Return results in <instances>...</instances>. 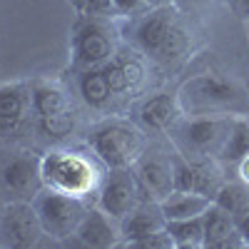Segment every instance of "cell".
Masks as SVG:
<instances>
[{"label": "cell", "mask_w": 249, "mask_h": 249, "mask_svg": "<svg viewBox=\"0 0 249 249\" xmlns=\"http://www.w3.org/2000/svg\"><path fill=\"white\" fill-rule=\"evenodd\" d=\"M40 170H43L45 187L82 199L97 195V187L105 175L102 162L92 152H80L70 147L48 150L40 157Z\"/></svg>", "instance_id": "obj_1"}, {"label": "cell", "mask_w": 249, "mask_h": 249, "mask_svg": "<svg viewBox=\"0 0 249 249\" xmlns=\"http://www.w3.org/2000/svg\"><path fill=\"white\" fill-rule=\"evenodd\" d=\"M177 102L184 117L197 115H244L247 92L217 72H202L187 77L179 90Z\"/></svg>", "instance_id": "obj_2"}, {"label": "cell", "mask_w": 249, "mask_h": 249, "mask_svg": "<svg viewBox=\"0 0 249 249\" xmlns=\"http://www.w3.org/2000/svg\"><path fill=\"white\" fill-rule=\"evenodd\" d=\"M85 142H88L90 152L102 162L105 170L132 167L140 160V155L147 150L144 132L130 120H120V117L102 120V122L92 124Z\"/></svg>", "instance_id": "obj_3"}, {"label": "cell", "mask_w": 249, "mask_h": 249, "mask_svg": "<svg viewBox=\"0 0 249 249\" xmlns=\"http://www.w3.org/2000/svg\"><path fill=\"white\" fill-rule=\"evenodd\" d=\"M234 115H197V117H179L172 130L170 140L175 150L192 160V162H219V152L224 147V140L230 135Z\"/></svg>", "instance_id": "obj_4"}, {"label": "cell", "mask_w": 249, "mask_h": 249, "mask_svg": "<svg viewBox=\"0 0 249 249\" xmlns=\"http://www.w3.org/2000/svg\"><path fill=\"white\" fill-rule=\"evenodd\" d=\"M30 202H33L35 212L40 217L45 237H50L55 242L72 239L82 217L90 210V199L72 197V195H65V192L50 190V187H43Z\"/></svg>", "instance_id": "obj_5"}, {"label": "cell", "mask_w": 249, "mask_h": 249, "mask_svg": "<svg viewBox=\"0 0 249 249\" xmlns=\"http://www.w3.org/2000/svg\"><path fill=\"white\" fill-rule=\"evenodd\" d=\"M142 202H147V197H144L142 184L132 167L105 170L102 182L97 187V195H95V204L102 212L120 222L132 210H137Z\"/></svg>", "instance_id": "obj_6"}, {"label": "cell", "mask_w": 249, "mask_h": 249, "mask_svg": "<svg viewBox=\"0 0 249 249\" xmlns=\"http://www.w3.org/2000/svg\"><path fill=\"white\" fill-rule=\"evenodd\" d=\"M45 237L40 217L30 199H13L0 212V247L30 249Z\"/></svg>", "instance_id": "obj_7"}, {"label": "cell", "mask_w": 249, "mask_h": 249, "mask_svg": "<svg viewBox=\"0 0 249 249\" xmlns=\"http://www.w3.org/2000/svg\"><path fill=\"white\" fill-rule=\"evenodd\" d=\"M110 57H115V43L102 18H88L80 23L72 35V65L80 70L100 68Z\"/></svg>", "instance_id": "obj_8"}, {"label": "cell", "mask_w": 249, "mask_h": 249, "mask_svg": "<svg viewBox=\"0 0 249 249\" xmlns=\"http://www.w3.org/2000/svg\"><path fill=\"white\" fill-rule=\"evenodd\" d=\"M132 170L142 184V192L147 199L160 202L167 197L172 187V155H162L157 150H144L140 160L132 164Z\"/></svg>", "instance_id": "obj_9"}, {"label": "cell", "mask_w": 249, "mask_h": 249, "mask_svg": "<svg viewBox=\"0 0 249 249\" xmlns=\"http://www.w3.org/2000/svg\"><path fill=\"white\" fill-rule=\"evenodd\" d=\"M0 182L3 187L15 195V199H33L43 190V170H40V157L35 155H15L10 157L3 170H0Z\"/></svg>", "instance_id": "obj_10"}, {"label": "cell", "mask_w": 249, "mask_h": 249, "mask_svg": "<svg viewBox=\"0 0 249 249\" xmlns=\"http://www.w3.org/2000/svg\"><path fill=\"white\" fill-rule=\"evenodd\" d=\"M72 239L82 247L90 249H110V247H122V232H120V222L105 214L97 204H90V210L82 217L77 232Z\"/></svg>", "instance_id": "obj_11"}, {"label": "cell", "mask_w": 249, "mask_h": 249, "mask_svg": "<svg viewBox=\"0 0 249 249\" xmlns=\"http://www.w3.org/2000/svg\"><path fill=\"white\" fill-rule=\"evenodd\" d=\"M177 25V8L170 3H162L150 8L147 15H142V20L135 28V45L144 55H155L157 48L162 45V40L170 35V30Z\"/></svg>", "instance_id": "obj_12"}, {"label": "cell", "mask_w": 249, "mask_h": 249, "mask_svg": "<svg viewBox=\"0 0 249 249\" xmlns=\"http://www.w3.org/2000/svg\"><path fill=\"white\" fill-rule=\"evenodd\" d=\"M164 219L162 210H160V202H142L137 210H132L124 219H120V232H122V247H135L137 242L147 239L150 234L164 230Z\"/></svg>", "instance_id": "obj_13"}, {"label": "cell", "mask_w": 249, "mask_h": 249, "mask_svg": "<svg viewBox=\"0 0 249 249\" xmlns=\"http://www.w3.org/2000/svg\"><path fill=\"white\" fill-rule=\"evenodd\" d=\"M179 117H182V110H179L177 95H170V92L150 95L147 100L140 102V110H137L140 124L150 132H170Z\"/></svg>", "instance_id": "obj_14"}, {"label": "cell", "mask_w": 249, "mask_h": 249, "mask_svg": "<svg viewBox=\"0 0 249 249\" xmlns=\"http://www.w3.org/2000/svg\"><path fill=\"white\" fill-rule=\"evenodd\" d=\"M30 110H33L30 85L13 82V85L0 88V137L18 132Z\"/></svg>", "instance_id": "obj_15"}, {"label": "cell", "mask_w": 249, "mask_h": 249, "mask_svg": "<svg viewBox=\"0 0 249 249\" xmlns=\"http://www.w3.org/2000/svg\"><path fill=\"white\" fill-rule=\"evenodd\" d=\"M202 230H204V247L207 249H227V247L244 244V239L237 230L234 214L224 212L214 202L202 214Z\"/></svg>", "instance_id": "obj_16"}, {"label": "cell", "mask_w": 249, "mask_h": 249, "mask_svg": "<svg viewBox=\"0 0 249 249\" xmlns=\"http://www.w3.org/2000/svg\"><path fill=\"white\" fill-rule=\"evenodd\" d=\"M210 204H212V199L199 192L172 190L164 199H160V210H162L164 219H190V217H202Z\"/></svg>", "instance_id": "obj_17"}, {"label": "cell", "mask_w": 249, "mask_h": 249, "mask_svg": "<svg viewBox=\"0 0 249 249\" xmlns=\"http://www.w3.org/2000/svg\"><path fill=\"white\" fill-rule=\"evenodd\" d=\"M30 100H33V112L37 117L55 115L62 110H70V97L65 88L50 80H37L30 85Z\"/></svg>", "instance_id": "obj_18"}, {"label": "cell", "mask_w": 249, "mask_h": 249, "mask_svg": "<svg viewBox=\"0 0 249 249\" xmlns=\"http://www.w3.org/2000/svg\"><path fill=\"white\" fill-rule=\"evenodd\" d=\"M77 90H80L82 102H85L88 107H92V110H102L115 97V92L110 90L107 80H105L102 68H88V70H82L80 77H77Z\"/></svg>", "instance_id": "obj_19"}, {"label": "cell", "mask_w": 249, "mask_h": 249, "mask_svg": "<svg viewBox=\"0 0 249 249\" xmlns=\"http://www.w3.org/2000/svg\"><path fill=\"white\" fill-rule=\"evenodd\" d=\"M249 155V117L247 115H234L230 135L224 140V147L219 152V162H239L242 157Z\"/></svg>", "instance_id": "obj_20"}, {"label": "cell", "mask_w": 249, "mask_h": 249, "mask_svg": "<svg viewBox=\"0 0 249 249\" xmlns=\"http://www.w3.org/2000/svg\"><path fill=\"white\" fill-rule=\"evenodd\" d=\"M164 230L170 232L175 249H202L204 247V230H202V217L190 219H167Z\"/></svg>", "instance_id": "obj_21"}, {"label": "cell", "mask_w": 249, "mask_h": 249, "mask_svg": "<svg viewBox=\"0 0 249 249\" xmlns=\"http://www.w3.org/2000/svg\"><path fill=\"white\" fill-rule=\"evenodd\" d=\"M212 202L217 207H222L224 212H230V214H239L244 212L247 207H249V187L239 179V182H222L219 184V190L214 192Z\"/></svg>", "instance_id": "obj_22"}, {"label": "cell", "mask_w": 249, "mask_h": 249, "mask_svg": "<svg viewBox=\"0 0 249 249\" xmlns=\"http://www.w3.org/2000/svg\"><path fill=\"white\" fill-rule=\"evenodd\" d=\"M190 50H192V35L187 33L184 28L175 25L170 30V35L162 40V45L157 48V53L152 57H157L160 62H167L170 65V62H177L184 55H190Z\"/></svg>", "instance_id": "obj_23"}, {"label": "cell", "mask_w": 249, "mask_h": 249, "mask_svg": "<svg viewBox=\"0 0 249 249\" xmlns=\"http://www.w3.org/2000/svg\"><path fill=\"white\" fill-rule=\"evenodd\" d=\"M40 124V132L50 140H62V137H70L75 130V112L72 110H62L55 115H45V117H37Z\"/></svg>", "instance_id": "obj_24"}, {"label": "cell", "mask_w": 249, "mask_h": 249, "mask_svg": "<svg viewBox=\"0 0 249 249\" xmlns=\"http://www.w3.org/2000/svg\"><path fill=\"white\" fill-rule=\"evenodd\" d=\"M115 57L120 62L124 77H127V82H130V90H137L144 82V62L137 57V53H122V55H115Z\"/></svg>", "instance_id": "obj_25"}, {"label": "cell", "mask_w": 249, "mask_h": 249, "mask_svg": "<svg viewBox=\"0 0 249 249\" xmlns=\"http://www.w3.org/2000/svg\"><path fill=\"white\" fill-rule=\"evenodd\" d=\"M100 68H102V72H105V80H107V85H110V90H112L115 95L130 92V82H127V77H124L117 57H110L105 65H100Z\"/></svg>", "instance_id": "obj_26"}, {"label": "cell", "mask_w": 249, "mask_h": 249, "mask_svg": "<svg viewBox=\"0 0 249 249\" xmlns=\"http://www.w3.org/2000/svg\"><path fill=\"white\" fill-rule=\"evenodd\" d=\"M132 249H175V242H172V237H170L167 230H160V232L150 234L147 239L137 242Z\"/></svg>", "instance_id": "obj_27"}, {"label": "cell", "mask_w": 249, "mask_h": 249, "mask_svg": "<svg viewBox=\"0 0 249 249\" xmlns=\"http://www.w3.org/2000/svg\"><path fill=\"white\" fill-rule=\"evenodd\" d=\"M117 15L115 10V3L112 0H88V5H85V18H112Z\"/></svg>", "instance_id": "obj_28"}, {"label": "cell", "mask_w": 249, "mask_h": 249, "mask_svg": "<svg viewBox=\"0 0 249 249\" xmlns=\"http://www.w3.org/2000/svg\"><path fill=\"white\" fill-rule=\"evenodd\" d=\"M115 3V10H117V15H130V13H135L144 0H112Z\"/></svg>", "instance_id": "obj_29"}, {"label": "cell", "mask_w": 249, "mask_h": 249, "mask_svg": "<svg viewBox=\"0 0 249 249\" xmlns=\"http://www.w3.org/2000/svg\"><path fill=\"white\" fill-rule=\"evenodd\" d=\"M234 219H237V230H239V234H242L244 244H249V207H247L244 212H239Z\"/></svg>", "instance_id": "obj_30"}, {"label": "cell", "mask_w": 249, "mask_h": 249, "mask_svg": "<svg viewBox=\"0 0 249 249\" xmlns=\"http://www.w3.org/2000/svg\"><path fill=\"white\" fill-rule=\"evenodd\" d=\"M237 172H239V179L249 187V155H247V157H242V160L237 162Z\"/></svg>", "instance_id": "obj_31"}, {"label": "cell", "mask_w": 249, "mask_h": 249, "mask_svg": "<svg viewBox=\"0 0 249 249\" xmlns=\"http://www.w3.org/2000/svg\"><path fill=\"white\" fill-rule=\"evenodd\" d=\"M72 3V8L80 13V15H85V5H88V0H70Z\"/></svg>", "instance_id": "obj_32"}, {"label": "cell", "mask_w": 249, "mask_h": 249, "mask_svg": "<svg viewBox=\"0 0 249 249\" xmlns=\"http://www.w3.org/2000/svg\"><path fill=\"white\" fill-rule=\"evenodd\" d=\"M187 5H207V3H212V0H184Z\"/></svg>", "instance_id": "obj_33"}, {"label": "cell", "mask_w": 249, "mask_h": 249, "mask_svg": "<svg viewBox=\"0 0 249 249\" xmlns=\"http://www.w3.org/2000/svg\"><path fill=\"white\" fill-rule=\"evenodd\" d=\"M239 3H242V8H244V13L249 15V0H239Z\"/></svg>", "instance_id": "obj_34"}, {"label": "cell", "mask_w": 249, "mask_h": 249, "mask_svg": "<svg viewBox=\"0 0 249 249\" xmlns=\"http://www.w3.org/2000/svg\"><path fill=\"white\" fill-rule=\"evenodd\" d=\"M144 3H157V0H144ZM157 5H160V3H157Z\"/></svg>", "instance_id": "obj_35"}]
</instances>
